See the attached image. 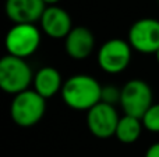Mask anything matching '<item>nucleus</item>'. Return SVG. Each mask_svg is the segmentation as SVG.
<instances>
[{
  "mask_svg": "<svg viewBox=\"0 0 159 157\" xmlns=\"http://www.w3.org/2000/svg\"><path fill=\"white\" fill-rule=\"evenodd\" d=\"M61 99L73 110L89 111L93 106L101 103L102 85L98 79L87 74L70 77L61 88Z\"/></svg>",
  "mask_w": 159,
  "mask_h": 157,
  "instance_id": "nucleus-1",
  "label": "nucleus"
},
{
  "mask_svg": "<svg viewBox=\"0 0 159 157\" xmlns=\"http://www.w3.org/2000/svg\"><path fill=\"white\" fill-rule=\"evenodd\" d=\"M34 72L27 60L14 56H4L0 60V88L8 95L21 93L34 83Z\"/></svg>",
  "mask_w": 159,
  "mask_h": 157,
  "instance_id": "nucleus-2",
  "label": "nucleus"
},
{
  "mask_svg": "<svg viewBox=\"0 0 159 157\" xmlns=\"http://www.w3.org/2000/svg\"><path fill=\"white\" fill-rule=\"evenodd\" d=\"M46 113V99L36 93L34 89H28L16 95L10 104L11 120L21 128L36 125Z\"/></svg>",
  "mask_w": 159,
  "mask_h": 157,
  "instance_id": "nucleus-3",
  "label": "nucleus"
},
{
  "mask_svg": "<svg viewBox=\"0 0 159 157\" xmlns=\"http://www.w3.org/2000/svg\"><path fill=\"white\" fill-rule=\"evenodd\" d=\"M41 39V31L35 24H14L6 33L4 46L7 54L25 60L38 50Z\"/></svg>",
  "mask_w": 159,
  "mask_h": 157,
  "instance_id": "nucleus-4",
  "label": "nucleus"
},
{
  "mask_svg": "<svg viewBox=\"0 0 159 157\" xmlns=\"http://www.w3.org/2000/svg\"><path fill=\"white\" fill-rule=\"evenodd\" d=\"M152 100L154 93L151 86L143 79H130L121 88L120 106L127 116L137 117L141 120L148 108L154 104Z\"/></svg>",
  "mask_w": 159,
  "mask_h": 157,
  "instance_id": "nucleus-5",
  "label": "nucleus"
},
{
  "mask_svg": "<svg viewBox=\"0 0 159 157\" xmlns=\"http://www.w3.org/2000/svg\"><path fill=\"white\" fill-rule=\"evenodd\" d=\"M131 50L129 40L113 38L106 40L98 52V66L107 74H120L131 61Z\"/></svg>",
  "mask_w": 159,
  "mask_h": 157,
  "instance_id": "nucleus-6",
  "label": "nucleus"
},
{
  "mask_svg": "<svg viewBox=\"0 0 159 157\" xmlns=\"http://www.w3.org/2000/svg\"><path fill=\"white\" fill-rule=\"evenodd\" d=\"M129 43L144 54H155L159 50V19H137L129 29Z\"/></svg>",
  "mask_w": 159,
  "mask_h": 157,
  "instance_id": "nucleus-7",
  "label": "nucleus"
},
{
  "mask_svg": "<svg viewBox=\"0 0 159 157\" xmlns=\"http://www.w3.org/2000/svg\"><path fill=\"white\" fill-rule=\"evenodd\" d=\"M120 117L115 106L107 103H98L87 111V127L89 132L98 139H107L115 136Z\"/></svg>",
  "mask_w": 159,
  "mask_h": 157,
  "instance_id": "nucleus-8",
  "label": "nucleus"
},
{
  "mask_svg": "<svg viewBox=\"0 0 159 157\" xmlns=\"http://www.w3.org/2000/svg\"><path fill=\"white\" fill-rule=\"evenodd\" d=\"M39 24L45 35L52 39H66L73 29L71 17L60 6H48Z\"/></svg>",
  "mask_w": 159,
  "mask_h": 157,
  "instance_id": "nucleus-9",
  "label": "nucleus"
},
{
  "mask_svg": "<svg viewBox=\"0 0 159 157\" xmlns=\"http://www.w3.org/2000/svg\"><path fill=\"white\" fill-rule=\"evenodd\" d=\"M46 7L43 0H6L4 11L14 24H35Z\"/></svg>",
  "mask_w": 159,
  "mask_h": 157,
  "instance_id": "nucleus-10",
  "label": "nucleus"
},
{
  "mask_svg": "<svg viewBox=\"0 0 159 157\" xmlns=\"http://www.w3.org/2000/svg\"><path fill=\"white\" fill-rule=\"evenodd\" d=\"M95 47V36L87 27H75L64 39V50L73 60H85Z\"/></svg>",
  "mask_w": 159,
  "mask_h": 157,
  "instance_id": "nucleus-11",
  "label": "nucleus"
},
{
  "mask_svg": "<svg viewBox=\"0 0 159 157\" xmlns=\"http://www.w3.org/2000/svg\"><path fill=\"white\" fill-rule=\"evenodd\" d=\"M61 75L55 67L45 66L35 72L34 77V91L39 93L43 99H50L56 93L61 92L63 88Z\"/></svg>",
  "mask_w": 159,
  "mask_h": 157,
  "instance_id": "nucleus-12",
  "label": "nucleus"
},
{
  "mask_svg": "<svg viewBox=\"0 0 159 157\" xmlns=\"http://www.w3.org/2000/svg\"><path fill=\"white\" fill-rule=\"evenodd\" d=\"M143 128L144 125L140 118L124 114L123 117H120L115 136L121 143L131 145L138 141V138L141 136V132H143Z\"/></svg>",
  "mask_w": 159,
  "mask_h": 157,
  "instance_id": "nucleus-13",
  "label": "nucleus"
},
{
  "mask_svg": "<svg viewBox=\"0 0 159 157\" xmlns=\"http://www.w3.org/2000/svg\"><path fill=\"white\" fill-rule=\"evenodd\" d=\"M141 121H143V125L147 131L159 134V103H154L148 108V111L144 114Z\"/></svg>",
  "mask_w": 159,
  "mask_h": 157,
  "instance_id": "nucleus-14",
  "label": "nucleus"
},
{
  "mask_svg": "<svg viewBox=\"0 0 159 157\" xmlns=\"http://www.w3.org/2000/svg\"><path fill=\"white\" fill-rule=\"evenodd\" d=\"M121 99V88L116 85H105L102 86V97L101 102L115 106L116 103H120Z\"/></svg>",
  "mask_w": 159,
  "mask_h": 157,
  "instance_id": "nucleus-15",
  "label": "nucleus"
},
{
  "mask_svg": "<svg viewBox=\"0 0 159 157\" xmlns=\"http://www.w3.org/2000/svg\"><path fill=\"white\" fill-rule=\"evenodd\" d=\"M145 157H159V142H155L147 149Z\"/></svg>",
  "mask_w": 159,
  "mask_h": 157,
  "instance_id": "nucleus-16",
  "label": "nucleus"
},
{
  "mask_svg": "<svg viewBox=\"0 0 159 157\" xmlns=\"http://www.w3.org/2000/svg\"><path fill=\"white\" fill-rule=\"evenodd\" d=\"M59 2H60V0H43V3L46 6H57Z\"/></svg>",
  "mask_w": 159,
  "mask_h": 157,
  "instance_id": "nucleus-17",
  "label": "nucleus"
},
{
  "mask_svg": "<svg viewBox=\"0 0 159 157\" xmlns=\"http://www.w3.org/2000/svg\"><path fill=\"white\" fill-rule=\"evenodd\" d=\"M155 57H157V61H158V64H159V50L155 53Z\"/></svg>",
  "mask_w": 159,
  "mask_h": 157,
  "instance_id": "nucleus-18",
  "label": "nucleus"
},
{
  "mask_svg": "<svg viewBox=\"0 0 159 157\" xmlns=\"http://www.w3.org/2000/svg\"><path fill=\"white\" fill-rule=\"evenodd\" d=\"M158 3H159V0H158Z\"/></svg>",
  "mask_w": 159,
  "mask_h": 157,
  "instance_id": "nucleus-19",
  "label": "nucleus"
}]
</instances>
